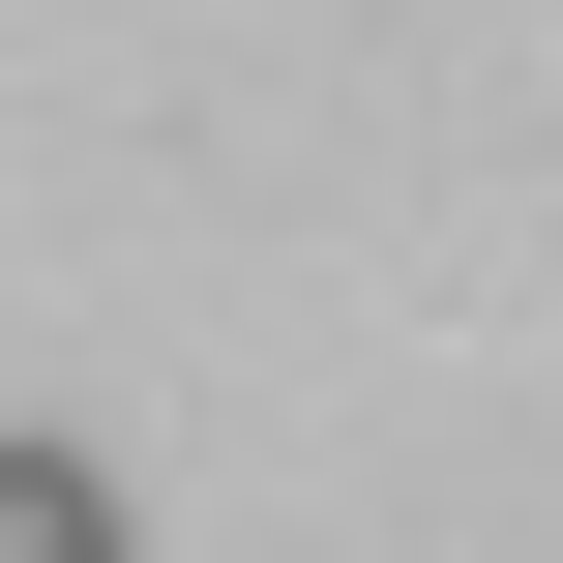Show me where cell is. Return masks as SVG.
<instances>
[{
    "label": "cell",
    "mask_w": 563,
    "mask_h": 563,
    "mask_svg": "<svg viewBox=\"0 0 563 563\" xmlns=\"http://www.w3.org/2000/svg\"><path fill=\"white\" fill-rule=\"evenodd\" d=\"M0 563H119V475L89 445H0Z\"/></svg>",
    "instance_id": "1"
}]
</instances>
